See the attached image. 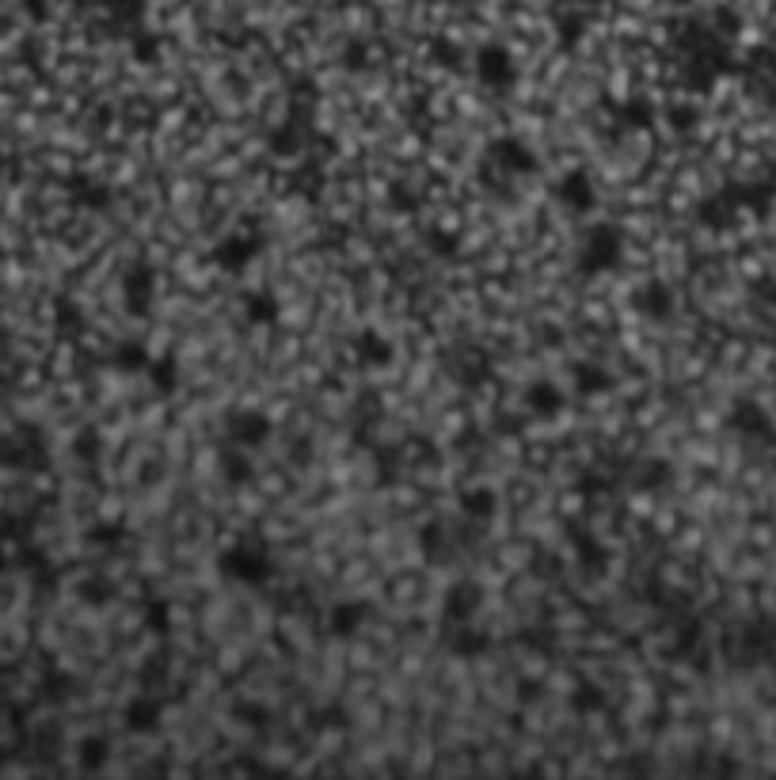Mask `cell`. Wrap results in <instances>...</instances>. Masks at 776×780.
Listing matches in <instances>:
<instances>
[{"label": "cell", "instance_id": "cell-1", "mask_svg": "<svg viewBox=\"0 0 776 780\" xmlns=\"http://www.w3.org/2000/svg\"><path fill=\"white\" fill-rule=\"evenodd\" d=\"M624 244L628 236L616 222H598L590 225L579 252H575V274L583 278V282H594V278H605L613 271H621L624 263Z\"/></svg>", "mask_w": 776, "mask_h": 780}, {"label": "cell", "instance_id": "cell-2", "mask_svg": "<svg viewBox=\"0 0 776 780\" xmlns=\"http://www.w3.org/2000/svg\"><path fill=\"white\" fill-rule=\"evenodd\" d=\"M213 568H217V575H221L225 583L255 590V587L270 583L274 556H270V548L263 541H232V545H225L221 552H217Z\"/></svg>", "mask_w": 776, "mask_h": 780}, {"label": "cell", "instance_id": "cell-3", "mask_svg": "<svg viewBox=\"0 0 776 780\" xmlns=\"http://www.w3.org/2000/svg\"><path fill=\"white\" fill-rule=\"evenodd\" d=\"M472 73H476V80H480V88L491 92V95H510L517 88V76H522L510 46L499 43V38H491V43H484L480 50L472 54Z\"/></svg>", "mask_w": 776, "mask_h": 780}, {"label": "cell", "instance_id": "cell-4", "mask_svg": "<svg viewBox=\"0 0 776 780\" xmlns=\"http://www.w3.org/2000/svg\"><path fill=\"white\" fill-rule=\"evenodd\" d=\"M156 293H161V274L149 259H133V263L118 278V297H123V309L133 320H145L156 305Z\"/></svg>", "mask_w": 776, "mask_h": 780}, {"label": "cell", "instance_id": "cell-5", "mask_svg": "<svg viewBox=\"0 0 776 780\" xmlns=\"http://www.w3.org/2000/svg\"><path fill=\"white\" fill-rule=\"evenodd\" d=\"M267 240L259 232H248V229H236V232H225L217 244L210 248V263L221 271V274H241L248 271L259 255H263Z\"/></svg>", "mask_w": 776, "mask_h": 780}, {"label": "cell", "instance_id": "cell-6", "mask_svg": "<svg viewBox=\"0 0 776 780\" xmlns=\"http://www.w3.org/2000/svg\"><path fill=\"white\" fill-rule=\"evenodd\" d=\"M274 434V419L263 408H232L225 415V442L244 446V449H263Z\"/></svg>", "mask_w": 776, "mask_h": 780}, {"label": "cell", "instance_id": "cell-7", "mask_svg": "<svg viewBox=\"0 0 776 780\" xmlns=\"http://www.w3.org/2000/svg\"><path fill=\"white\" fill-rule=\"evenodd\" d=\"M552 194H555V202H560L571 217H590L594 210H598V183H594V175L586 168L564 172L552 183Z\"/></svg>", "mask_w": 776, "mask_h": 780}, {"label": "cell", "instance_id": "cell-8", "mask_svg": "<svg viewBox=\"0 0 776 780\" xmlns=\"http://www.w3.org/2000/svg\"><path fill=\"white\" fill-rule=\"evenodd\" d=\"M487 160L503 175H533L536 168H541V156H536V149L529 142H522V137H514V133L495 137V142L487 145Z\"/></svg>", "mask_w": 776, "mask_h": 780}, {"label": "cell", "instance_id": "cell-9", "mask_svg": "<svg viewBox=\"0 0 776 780\" xmlns=\"http://www.w3.org/2000/svg\"><path fill=\"white\" fill-rule=\"evenodd\" d=\"M673 309H678V293H673L663 278H643V282L632 290V312L640 320L663 324V320L673 316Z\"/></svg>", "mask_w": 776, "mask_h": 780}, {"label": "cell", "instance_id": "cell-10", "mask_svg": "<svg viewBox=\"0 0 776 780\" xmlns=\"http://www.w3.org/2000/svg\"><path fill=\"white\" fill-rule=\"evenodd\" d=\"M350 351H354V362L362 370H388L396 362V343L392 335H385L377 324H366L350 335Z\"/></svg>", "mask_w": 776, "mask_h": 780}, {"label": "cell", "instance_id": "cell-11", "mask_svg": "<svg viewBox=\"0 0 776 780\" xmlns=\"http://www.w3.org/2000/svg\"><path fill=\"white\" fill-rule=\"evenodd\" d=\"M480 606H484V587L476 583V578H453L442 594V621L446 625L476 621Z\"/></svg>", "mask_w": 776, "mask_h": 780}, {"label": "cell", "instance_id": "cell-12", "mask_svg": "<svg viewBox=\"0 0 776 780\" xmlns=\"http://www.w3.org/2000/svg\"><path fill=\"white\" fill-rule=\"evenodd\" d=\"M373 617V606L366 602V597H339V602L328 606V636L331 639H350L358 636Z\"/></svg>", "mask_w": 776, "mask_h": 780}, {"label": "cell", "instance_id": "cell-13", "mask_svg": "<svg viewBox=\"0 0 776 780\" xmlns=\"http://www.w3.org/2000/svg\"><path fill=\"white\" fill-rule=\"evenodd\" d=\"M616 385V377L609 366H602L598 358H575L571 362V392L579 400H598L609 396Z\"/></svg>", "mask_w": 776, "mask_h": 780}, {"label": "cell", "instance_id": "cell-14", "mask_svg": "<svg viewBox=\"0 0 776 780\" xmlns=\"http://www.w3.org/2000/svg\"><path fill=\"white\" fill-rule=\"evenodd\" d=\"M164 724V705L152 693H137L123 705V727L130 735H156Z\"/></svg>", "mask_w": 776, "mask_h": 780}, {"label": "cell", "instance_id": "cell-15", "mask_svg": "<svg viewBox=\"0 0 776 780\" xmlns=\"http://www.w3.org/2000/svg\"><path fill=\"white\" fill-rule=\"evenodd\" d=\"M255 453L251 449H244V446H232V442H225L221 449H217V476L225 479L229 488H248V484H255Z\"/></svg>", "mask_w": 776, "mask_h": 780}, {"label": "cell", "instance_id": "cell-16", "mask_svg": "<svg viewBox=\"0 0 776 780\" xmlns=\"http://www.w3.org/2000/svg\"><path fill=\"white\" fill-rule=\"evenodd\" d=\"M522 404H526V411L536 415V419H555V415L567 408V389L555 385L552 377H536L533 385H526Z\"/></svg>", "mask_w": 776, "mask_h": 780}, {"label": "cell", "instance_id": "cell-17", "mask_svg": "<svg viewBox=\"0 0 776 780\" xmlns=\"http://www.w3.org/2000/svg\"><path fill=\"white\" fill-rule=\"evenodd\" d=\"M442 644H446V651L453 658H465L468 663V658H480V655L491 651V636L484 628H476L472 621H465V625H446Z\"/></svg>", "mask_w": 776, "mask_h": 780}, {"label": "cell", "instance_id": "cell-18", "mask_svg": "<svg viewBox=\"0 0 776 780\" xmlns=\"http://www.w3.org/2000/svg\"><path fill=\"white\" fill-rule=\"evenodd\" d=\"M727 427L739 430L742 438H769L772 434V419L765 415L761 404H753V400H734L731 415H727Z\"/></svg>", "mask_w": 776, "mask_h": 780}, {"label": "cell", "instance_id": "cell-19", "mask_svg": "<svg viewBox=\"0 0 776 780\" xmlns=\"http://www.w3.org/2000/svg\"><path fill=\"white\" fill-rule=\"evenodd\" d=\"M457 507H461V514L468 522H491V518L499 514V491L491 484H472L457 495Z\"/></svg>", "mask_w": 776, "mask_h": 780}, {"label": "cell", "instance_id": "cell-20", "mask_svg": "<svg viewBox=\"0 0 776 780\" xmlns=\"http://www.w3.org/2000/svg\"><path fill=\"white\" fill-rule=\"evenodd\" d=\"M241 312L251 328H270L282 316V301L270 290H248V293H241Z\"/></svg>", "mask_w": 776, "mask_h": 780}, {"label": "cell", "instance_id": "cell-21", "mask_svg": "<svg viewBox=\"0 0 776 780\" xmlns=\"http://www.w3.org/2000/svg\"><path fill=\"white\" fill-rule=\"evenodd\" d=\"M149 362H152V351H149L145 339H123V343L111 351V366L123 377H142L149 370Z\"/></svg>", "mask_w": 776, "mask_h": 780}, {"label": "cell", "instance_id": "cell-22", "mask_svg": "<svg viewBox=\"0 0 776 780\" xmlns=\"http://www.w3.org/2000/svg\"><path fill=\"white\" fill-rule=\"evenodd\" d=\"M670 479H673V465L666 457H643V461H635V469H632L635 491H663Z\"/></svg>", "mask_w": 776, "mask_h": 780}, {"label": "cell", "instance_id": "cell-23", "mask_svg": "<svg viewBox=\"0 0 776 780\" xmlns=\"http://www.w3.org/2000/svg\"><path fill=\"white\" fill-rule=\"evenodd\" d=\"M613 114H616V123H621L624 130H651L654 118H659V111H654V104H651L647 95H628V99H621Z\"/></svg>", "mask_w": 776, "mask_h": 780}, {"label": "cell", "instance_id": "cell-24", "mask_svg": "<svg viewBox=\"0 0 776 780\" xmlns=\"http://www.w3.org/2000/svg\"><path fill=\"white\" fill-rule=\"evenodd\" d=\"M385 198H388V210L396 217H411V213L423 210V194H419V187H415L411 179H392Z\"/></svg>", "mask_w": 776, "mask_h": 780}, {"label": "cell", "instance_id": "cell-25", "mask_svg": "<svg viewBox=\"0 0 776 780\" xmlns=\"http://www.w3.org/2000/svg\"><path fill=\"white\" fill-rule=\"evenodd\" d=\"M161 54H164V38L156 35L152 27H137L133 35H130V57L137 65H156L161 62Z\"/></svg>", "mask_w": 776, "mask_h": 780}, {"label": "cell", "instance_id": "cell-26", "mask_svg": "<svg viewBox=\"0 0 776 780\" xmlns=\"http://www.w3.org/2000/svg\"><path fill=\"white\" fill-rule=\"evenodd\" d=\"M419 552L427 564H442L446 552H449V537H446V526L437 522V518H430V522L419 526Z\"/></svg>", "mask_w": 776, "mask_h": 780}, {"label": "cell", "instance_id": "cell-27", "mask_svg": "<svg viewBox=\"0 0 776 780\" xmlns=\"http://www.w3.org/2000/svg\"><path fill=\"white\" fill-rule=\"evenodd\" d=\"M73 198L81 202L84 210H107L111 206V187L103 179H92V175H76L73 179Z\"/></svg>", "mask_w": 776, "mask_h": 780}, {"label": "cell", "instance_id": "cell-28", "mask_svg": "<svg viewBox=\"0 0 776 780\" xmlns=\"http://www.w3.org/2000/svg\"><path fill=\"white\" fill-rule=\"evenodd\" d=\"M107 762H111V743L103 735L81 738V746H76V765L84 773H99V769H107Z\"/></svg>", "mask_w": 776, "mask_h": 780}, {"label": "cell", "instance_id": "cell-29", "mask_svg": "<svg viewBox=\"0 0 776 780\" xmlns=\"http://www.w3.org/2000/svg\"><path fill=\"white\" fill-rule=\"evenodd\" d=\"M145 377H149V385L161 392V396H172V392L179 389V366H175L172 354H152V362H149Z\"/></svg>", "mask_w": 776, "mask_h": 780}, {"label": "cell", "instance_id": "cell-30", "mask_svg": "<svg viewBox=\"0 0 776 780\" xmlns=\"http://www.w3.org/2000/svg\"><path fill=\"white\" fill-rule=\"evenodd\" d=\"M423 248L434 255V259H453L461 252V236L449 232L446 225H427L423 229Z\"/></svg>", "mask_w": 776, "mask_h": 780}, {"label": "cell", "instance_id": "cell-31", "mask_svg": "<svg viewBox=\"0 0 776 780\" xmlns=\"http://www.w3.org/2000/svg\"><path fill=\"white\" fill-rule=\"evenodd\" d=\"M575 556H579V564L586 571H605V564H609V552L586 533H575Z\"/></svg>", "mask_w": 776, "mask_h": 780}, {"label": "cell", "instance_id": "cell-32", "mask_svg": "<svg viewBox=\"0 0 776 780\" xmlns=\"http://www.w3.org/2000/svg\"><path fill=\"white\" fill-rule=\"evenodd\" d=\"M430 62L449 69V73H461L465 69V50L457 43H449V38H434L430 43Z\"/></svg>", "mask_w": 776, "mask_h": 780}, {"label": "cell", "instance_id": "cell-33", "mask_svg": "<svg viewBox=\"0 0 776 780\" xmlns=\"http://www.w3.org/2000/svg\"><path fill=\"white\" fill-rule=\"evenodd\" d=\"M602 708H605V693H602L598 686L583 682L579 689L571 693V712H575V716H594V712H602Z\"/></svg>", "mask_w": 776, "mask_h": 780}, {"label": "cell", "instance_id": "cell-34", "mask_svg": "<svg viewBox=\"0 0 776 780\" xmlns=\"http://www.w3.org/2000/svg\"><path fill=\"white\" fill-rule=\"evenodd\" d=\"M123 533L126 529L118 526V522H95L88 529V545L92 548H118V545H123Z\"/></svg>", "mask_w": 776, "mask_h": 780}, {"label": "cell", "instance_id": "cell-35", "mask_svg": "<svg viewBox=\"0 0 776 780\" xmlns=\"http://www.w3.org/2000/svg\"><path fill=\"white\" fill-rule=\"evenodd\" d=\"M586 35V19L583 15H560V24H555V38H560V46H579Z\"/></svg>", "mask_w": 776, "mask_h": 780}, {"label": "cell", "instance_id": "cell-36", "mask_svg": "<svg viewBox=\"0 0 776 780\" xmlns=\"http://www.w3.org/2000/svg\"><path fill=\"white\" fill-rule=\"evenodd\" d=\"M663 118H666V126H670L673 133H689V130L696 126V111H693L689 104H673V107H666V111H663Z\"/></svg>", "mask_w": 776, "mask_h": 780}, {"label": "cell", "instance_id": "cell-37", "mask_svg": "<svg viewBox=\"0 0 776 780\" xmlns=\"http://www.w3.org/2000/svg\"><path fill=\"white\" fill-rule=\"evenodd\" d=\"M73 453L81 457V461H99V453H103V446H99V434H95L92 427H88V430H81V434H76Z\"/></svg>", "mask_w": 776, "mask_h": 780}, {"label": "cell", "instance_id": "cell-38", "mask_svg": "<svg viewBox=\"0 0 776 780\" xmlns=\"http://www.w3.org/2000/svg\"><path fill=\"white\" fill-rule=\"evenodd\" d=\"M145 621L152 625V632H168V602L164 597H152V602H145Z\"/></svg>", "mask_w": 776, "mask_h": 780}, {"label": "cell", "instance_id": "cell-39", "mask_svg": "<svg viewBox=\"0 0 776 780\" xmlns=\"http://www.w3.org/2000/svg\"><path fill=\"white\" fill-rule=\"evenodd\" d=\"M107 597H111L107 578H88V583L81 587V602H88V606H103Z\"/></svg>", "mask_w": 776, "mask_h": 780}, {"label": "cell", "instance_id": "cell-40", "mask_svg": "<svg viewBox=\"0 0 776 780\" xmlns=\"http://www.w3.org/2000/svg\"><path fill=\"white\" fill-rule=\"evenodd\" d=\"M27 12H31L34 19H43V15H46V0H27Z\"/></svg>", "mask_w": 776, "mask_h": 780}, {"label": "cell", "instance_id": "cell-41", "mask_svg": "<svg viewBox=\"0 0 776 780\" xmlns=\"http://www.w3.org/2000/svg\"><path fill=\"white\" fill-rule=\"evenodd\" d=\"M5 168H8V156H5V149H0V172H5Z\"/></svg>", "mask_w": 776, "mask_h": 780}]
</instances>
